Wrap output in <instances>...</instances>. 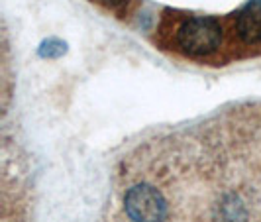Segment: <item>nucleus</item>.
Here are the masks:
<instances>
[{"label": "nucleus", "mask_w": 261, "mask_h": 222, "mask_svg": "<svg viewBox=\"0 0 261 222\" xmlns=\"http://www.w3.org/2000/svg\"><path fill=\"white\" fill-rule=\"evenodd\" d=\"M92 2H96L98 6H102L106 8L108 12H114L118 16H124V14L128 12V8H130V4L134 0H92Z\"/></svg>", "instance_id": "obj_5"}, {"label": "nucleus", "mask_w": 261, "mask_h": 222, "mask_svg": "<svg viewBox=\"0 0 261 222\" xmlns=\"http://www.w3.org/2000/svg\"><path fill=\"white\" fill-rule=\"evenodd\" d=\"M236 32L248 45L261 43V0H246L236 14Z\"/></svg>", "instance_id": "obj_3"}, {"label": "nucleus", "mask_w": 261, "mask_h": 222, "mask_svg": "<svg viewBox=\"0 0 261 222\" xmlns=\"http://www.w3.org/2000/svg\"><path fill=\"white\" fill-rule=\"evenodd\" d=\"M175 43L189 57H208L222 45V26L214 16H191L177 28Z\"/></svg>", "instance_id": "obj_1"}, {"label": "nucleus", "mask_w": 261, "mask_h": 222, "mask_svg": "<svg viewBox=\"0 0 261 222\" xmlns=\"http://www.w3.org/2000/svg\"><path fill=\"white\" fill-rule=\"evenodd\" d=\"M67 41L59 38H47L39 43L38 55L41 59H59L67 53Z\"/></svg>", "instance_id": "obj_4"}, {"label": "nucleus", "mask_w": 261, "mask_h": 222, "mask_svg": "<svg viewBox=\"0 0 261 222\" xmlns=\"http://www.w3.org/2000/svg\"><path fill=\"white\" fill-rule=\"evenodd\" d=\"M124 210L132 222H165L169 214V205L157 187L138 183L126 191Z\"/></svg>", "instance_id": "obj_2"}]
</instances>
